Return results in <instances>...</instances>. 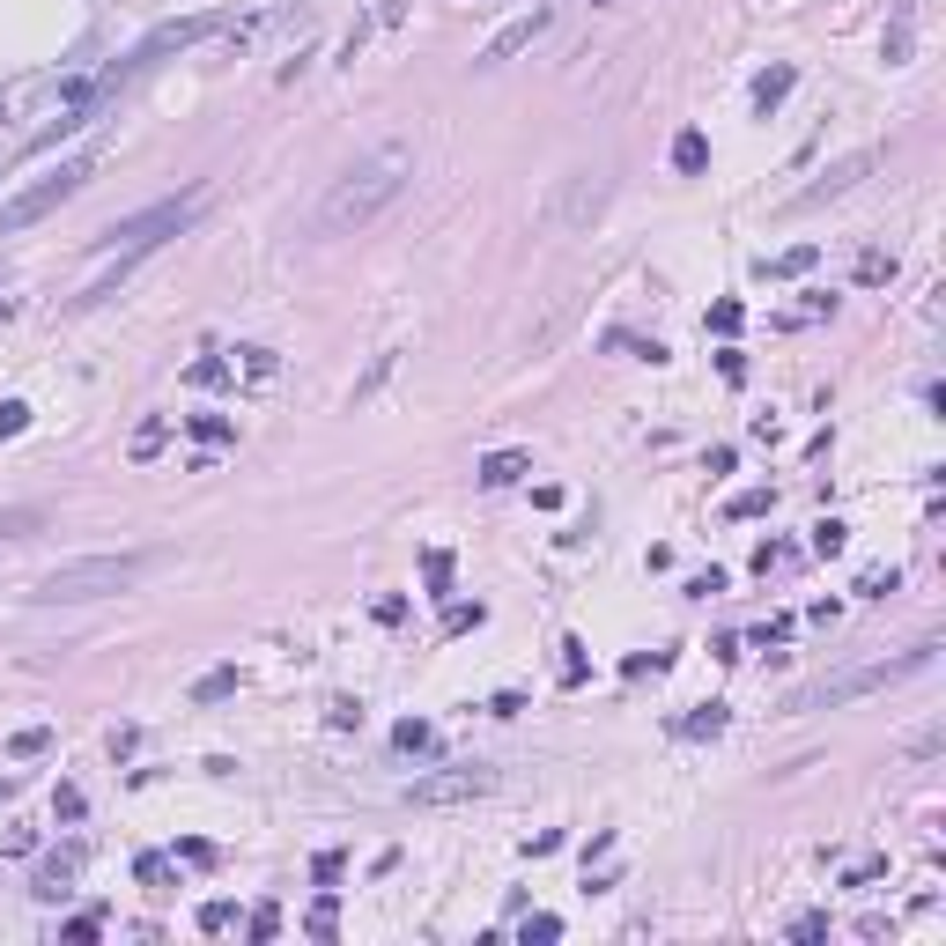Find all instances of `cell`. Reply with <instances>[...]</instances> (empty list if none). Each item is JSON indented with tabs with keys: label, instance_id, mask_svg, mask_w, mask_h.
<instances>
[{
	"label": "cell",
	"instance_id": "cell-1",
	"mask_svg": "<svg viewBox=\"0 0 946 946\" xmlns=\"http://www.w3.org/2000/svg\"><path fill=\"white\" fill-rule=\"evenodd\" d=\"M407 178H414L407 148H377V156L348 163L326 185V200H318V237H348V230H363V222H377L392 200L407 193Z\"/></svg>",
	"mask_w": 946,
	"mask_h": 946
},
{
	"label": "cell",
	"instance_id": "cell-2",
	"mask_svg": "<svg viewBox=\"0 0 946 946\" xmlns=\"http://www.w3.org/2000/svg\"><path fill=\"white\" fill-rule=\"evenodd\" d=\"M148 562L156 555H82V562H60V570H45L30 584V599L37 607H82V599H111V592H134V584L148 577Z\"/></svg>",
	"mask_w": 946,
	"mask_h": 946
},
{
	"label": "cell",
	"instance_id": "cell-3",
	"mask_svg": "<svg viewBox=\"0 0 946 946\" xmlns=\"http://www.w3.org/2000/svg\"><path fill=\"white\" fill-rule=\"evenodd\" d=\"M932 651H939V643H910V651L887 658V666H858V673H843V680L799 688V695H791V710H836V703H858V695H880V688H895V680L924 673V666H932Z\"/></svg>",
	"mask_w": 946,
	"mask_h": 946
},
{
	"label": "cell",
	"instance_id": "cell-4",
	"mask_svg": "<svg viewBox=\"0 0 946 946\" xmlns=\"http://www.w3.org/2000/svg\"><path fill=\"white\" fill-rule=\"evenodd\" d=\"M200 207H207V193L193 185V193H178V200H156V207H141V215L111 222L97 244H104V252H156V244H163V237H178L185 222L200 215Z\"/></svg>",
	"mask_w": 946,
	"mask_h": 946
},
{
	"label": "cell",
	"instance_id": "cell-5",
	"mask_svg": "<svg viewBox=\"0 0 946 946\" xmlns=\"http://www.w3.org/2000/svg\"><path fill=\"white\" fill-rule=\"evenodd\" d=\"M89 170H97V156H67L52 178H37L30 193H15L8 207H0V237H8V230H30V222H45L60 200H74V193L89 185Z\"/></svg>",
	"mask_w": 946,
	"mask_h": 946
},
{
	"label": "cell",
	"instance_id": "cell-6",
	"mask_svg": "<svg viewBox=\"0 0 946 946\" xmlns=\"http://www.w3.org/2000/svg\"><path fill=\"white\" fill-rule=\"evenodd\" d=\"M488 791H496V769L488 762H459V769H437V777H414L407 806H466V799H488Z\"/></svg>",
	"mask_w": 946,
	"mask_h": 946
},
{
	"label": "cell",
	"instance_id": "cell-7",
	"mask_svg": "<svg viewBox=\"0 0 946 946\" xmlns=\"http://www.w3.org/2000/svg\"><path fill=\"white\" fill-rule=\"evenodd\" d=\"M547 23H555V8H547V0H540L533 15H518V23H503V30H496V37L481 45V67H503L510 52H525V45H533V37H540Z\"/></svg>",
	"mask_w": 946,
	"mask_h": 946
},
{
	"label": "cell",
	"instance_id": "cell-8",
	"mask_svg": "<svg viewBox=\"0 0 946 946\" xmlns=\"http://www.w3.org/2000/svg\"><path fill=\"white\" fill-rule=\"evenodd\" d=\"M74 873H82V850H52V858L37 865V887H30V895H37V902H60L67 887H74Z\"/></svg>",
	"mask_w": 946,
	"mask_h": 946
},
{
	"label": "cell",
	"instance_id": "cell-9",
	"mask_svg": "<svg viewBox=\"0 0 946 946\" xmlns=\"http://www.w3.org/2000/svg\"><path fill=\"white\" fill-rule=\"evenodd\" d=\"M791 89H799V67H791V60H777L769 74H754V111L769 119V111H777V104L791 97Z\"/></svg>",
	"mask_w": 946,
	"mask_h": 946
},
{
	"label": "cell",
	"instance_id": "cell-10",
	"mask_svg": "<svg viewBox=\"0 0 946 946\" xmlns=\"http://www.w3.org/2000/svg\"><path fill=\"white\" fill-rule=\"evenodd\" d=\"M865 170H873V156H843L836 170H828L821 185H813V193H799V207H813V200H828V193H850V185L865 178Z\"/></svg>",
	"mask_w": 946,
	"mask_h": 946
},
{
	"label": "cell",
	"instance_id": "cell-11",
	"mask_svg": "<svg viewBox=\"0 0 946 946\" xmlns=\"http://www.w3.org/2000/svg\"><path fill=\"white\" fill-rule=\"evenodd\" d=\"M525 473H533L525 451H488V459H481V481H488V488H518Z\"/></svg>",
	"mask_w": 946,
	"mask_h": 946
},
{
	"label": "cell",
	"instance_id": "cell-12",
	"mask_svg": "<svg viewBox=\"0 0 946 946\" xmlns=\"http://www.w3.org/2000/svg\"><path fill=\"white\" fill-rule=\"evenodd\" d=\"M134 880L148 887V895H170V887H178V865H170L163 850H141V858H134Z\"/></svg>",
	"mask_w": 946,
	"mask_h": 946
},
{
	"label": "cell",
	"instance_id": "cell-13",
	"mask_svg": "<svg viewBox=\"0 0 946 946\" xmlns=\"http://www.w3.org/2000/svg\"><path fill=\"white\" fill-rule=\"evenodd\" d=\"M392 747L400 754H437V725H429V717H400V725H392Z\"/></svg>",
	"mask_w": 946,
	"mask_h": 946
},
{
	"label": "cell",
	"instance_id": "cell-14",
	"mask_svg": "<svg viewBox=\"0 0 946 946\" xmlns=\"http://www.w3.org/2000/svg\"><path fill=\"white\" fill-rule=\"evenodd\" d=\"M813 259H821L813 244H791L784 259H769V267H762V281H799V274H813Z\"/></svg>",
	"mask_w": 946,
	"mask_h": 946
},
{
	"label": "cell",
	"instance_id": "cell-15",
	"mask_svg": "<svg viewBox=\"0 0 946 946\" xmlns=\"http://www.w3.org/2000/svg\"><path fill=\"white\" fill-rule=\"evenodd\" d=\"M37 754H52V725H23V732H8V762H37Z\"/></svg>",
	"mask_w": 946,
	"mask_h": 946
},
{
	"label": "cell",
	"instance_id": "cell-16",
	"mask_svg": "<svg viewBox=\"0 0 946 946\" xmlns=\"http://www.w3.org/2000/svg\"><path fill=\"white\" fill-rule=\"evenodd\" d=\"M304 932H311V939H333V932H340V895H333V887L304 910Z\"/></svg>",
	"mask_w": 946,
	"mask_h": 946
},
{
	"label": "cell",
	"instance_id": "cell-17",
	"mask_svg": "<svg viewBox=\"0 0 946 946\" xmlns=\"http://www.w3.org/2000/svg\"><path fill=\"white\" fill-rule=\"evenodd\" d=\"M230 695H237V666H215L193 680V703H230Z\"/></svg>",
	"mask_w": 946,
	"mask_h": 946
},
{
	"label": "cell",
	"instance_id": "cell-18",
	"mask_svg": "<svg viewBox=\"0 0 946 946\" xmlns=\"http://www.w3.org/2000/svg\"><path fill=\"white\" fill-rule=\"evenodd\" d=\"M185 429H193L200 444H237V422H230V414H185Z\"/></svg>",
	"mask_w": 946,
	"mask_h": 946
},
{
	"label": "cell",
	"instance_id": "cell-19",
	"mask_svg": "<svg viewBox=\"0 0 946 946\" xmlns=\"http://www.w3.org/2000/svg\"><path fill=\"white\" fill-rule=\"evenodd\" d=\"M680 732L688 740H717L725 732V703H695V717H680Z\"/></svg>",
	"mask_w": 946,
	"mask_h": 946
},
{
	"label": "cell",
	"instance_id": "cell-20",
	"mask_svg": "<svg viewBox=\"0 0 946 946\" xmlns=\"http://www.w3.org/2000/svg\"><path fill=\"white\" fill-rule=\"evenodd\" d=\"M703 163H710V141H703V134H695V126H688V134L673 141V170H688V178H695V170H703Z\"/></svg>",
	"mask_w": 946,
	"mask_h": 946
},
{
	"label": "cell",
	"instance_id": "cell-21",
	"mask_svg": "<svg viewBox=\"0 0 946 946\" xmlns=\"http://www.w3.org/2000/svg\"><path fill=\"white\" fill-rule=\"evenodd\" d=\"M185 385H200V392L230 385V363H222V355H200V363H185Z\"/></svg>",
	"mask_w": 946,
	"mask_h": 946
},
{
	"label": "cell",
	"instance_id": "cell-22",
	"mask_svg": "<svg viewBox=\"0 0 946 946\" xmlns=\"http://www.w3.org/2000/svg\"><path fill=\"white\" fill-rule=\"evenodd\" d=\"M193 924H200V932H207V939H222V932H237V902H200V917H193Z\"/></svg>",
	"mask_w": 946,
	"mask_h": 946
},
{
	"label": "cell",
	"instance_id": "cell-23",
	"mask_svg": "<svg viewBox=\"0 0 946 946\" xmlns=\"http://www.w3.org/2000/svg\"><path fill=\"white\" fill-rule=\"evenodd\" d=\"M769 510H777V496H769V488H740V496L725 503V518H769Z\"/></svg>",
	"mask_w": 946,
	"mask_h": 946
},
{
	"label": "cell",
	"instance_id": "cell-24",
	"mask_svg": "<svg viewBox=\"0 0 946 946\" xmlns=\"http://www.w3.org/2000/svg\"><path fill=\"white\" fill-rule=\"evenodd\" d=\"M806 547H813V555H843V547H850V525H843V518H821Z\"/></svg>",
	"mask_w": 946,
	"mask_h": 946
},
{
	"label": "cell",
	"instance_id": "cell-25",
	"mask_svg": "<svg viewBox=\"0 0 946 946\" xmlns=\"http://www.w3.org/2000/svg\"><path fill=\"white\" fill-rule=\"evenodd\" d=\"M481 621H488L481 599H473V607H466V599H451V607H444V636H466V629H481Z\"/></svg>",
	"mask_w": 946,
	"mask_h": 946
},
{
	"label": "cell",
	"instance_id": "cell-26",
	"mask_svg": "<svg viewBox=\"0 0 946 946\" xmlns=\"http://www.w3.org/2000/svg\"><path fill=\"white\" fill-rule=\"evenodd\" d=\"M584 673H592L584 643H577V636H562V688H584Z\"/></svg>",
	"mask_w": 946,
	"mask_h": 946
},
{
	"label": "cell",
	"instance_id": "cell-27",
	"mask_svg": "<svg viewBox=\"0 0 946 946\" xmlns=\"http://www.w3.org/2000/svg\"><path fill=\"white\" fill-rule=\"evenodd\" d=\"M858 281H865V289L895 281V252H858Z\"/></svg>",
	"mask_w": 946,
	"mask_h": 946
},
{
	"label": "cell",
	"instance_id": "cell-28",
	"mask_svg": "<svg viewBox=\"0 0 946 946\" xmlns=\"http://www.w3.org/2000/svg\"><path fill=\"white\" fill-rule=\"evenodd\" d=\"M326 725H333V732H355V725H363V703H355V695H333V703H326Z\"/></svg>",
	"mask_w": 946,
	"mask_h": 946
},
{
	"label": "cell",
	"instance_id": "cell-29",
	"mask_svg": "<svg viewBox=\"0 0 946 946\" xmlns=\"http://www.w3.org/2000/svg\"><path fill=\"white\" fill-rule=\"evenodd\" d=\"M422 577H429V592L444 599V584H451V547H429V555H422Z\"/></svg>",
	"mask_w": 946,
	"mask_h": 946
},
{
	"label": "cell",
	"instance_id": "cell-30",
	"mask_svg": "<svg viewBox=\"0 0 946 946\" xmlns=\"http://www.w3.org/2000/svg\"><path fill=\"white\" fill-rule=\"evenodd\" d=\"M60 939H74V946H89V939H104V917H97V910H82V917H67V924H60Z\"/></svg>",
	"mask_w": 946,
	"mask_h": 946
},
{
	"label": "cell",
	"instance_id": "cell-31",
	"mask_svg": "<svg viewBox=\"0 0 946 946\" xmlns=\"http://www.w3.org/2000/svg\"><path fill=\"white\" fill-rule=\"evenodd\" d=\"M163 444H170V422H141L134 429V459H156Z\"/></svg>",
	"mask_w": 946,
	"mask_h": 946
},
{
	"label": "cell",
	"instance_id": "cell-32",
	"mask_svg": "<svg viewBox=\"0 0 946 946\" xmlns=\"http://www.w3.org/2000/svg\"><path fill=\"white\" fill-rule=\"evenodd\" d=\"M784 562H799V547H784V540H762V547H754V570H784Z\"/></svg>",
	"mask_w": 946,
	"mask_h": 946
},
{
	"label": "cell",
	"instance_id": "cell-33",
	"mask_svg": "<svg viewBox=\"0 0 946 946\" xmlns=\"http://www.w3.org/2000/svg\"><path fill=\"white\" fill-rule=\"evenodd\" d=\"M740 318H747V311L732 304V296H717V304H710V333H725V340H732V333H740Z\"/></svg>",
	"mask_w": 946,
	"mask_h": 946
},
{
	"label": "cell",
	"instance_id": "cell-34",
	"mask_svg": "<svg viewBox=\"0 0 946 946\" xmlns=\"http://www.w3.org/2000/svg\"><path fill=\"white\" fill-rule=\"evenodd\" d=\"M858 592H865V599H887V592H902V570H865V577H858Z\"/></svg>",
	"mask_w": 946,
	"mask_h": 946
},
{
	"label": "cell",
	"instance_id": "cell-35",
	"mask_svg": "<svg viewBox=\"0 0 946 946\" xmlns=\"http://www.w3.org/2000/svg\"><path fill=\"white\" fill-rule=\"evenodd\" d=\"M52 813H60V821H82V813H89V799H82L74 784H60V791H52Z\"/></svg>",
	"mask_w": 946,
	"mask_h": 946
},
{
	"label": "cell",
	"instance_id": "cell-36",
	"mask_svg": "<svg viewBox=\"0 0 946 946\" xmlns=\"http://www.w3.org/2000/svg\"><path fill=\"white\" fill-rule=\"evenodd\" d=\"M244 932H252V939H274V932H281V910H274V902H259V910L244 917Z\"/></svg>",
	"mask_w": 946,
	"mask_h": 946
},
{
	"label": "cell",
	"instance_id": "cell-37",
	"mask_svg": "<svg viewBox=\"0 0 946 946\" xmlns=\"http://www.w3.org/2000/svg\"><path fill=\"white\" fill-rule=\"evenodd\" d=\"M518 939H525V946H533V939H562V917H547V910H540V917H525V924H518Z\"/></svg>",
	"mask_w": 946,
	"mask_h": 946
},
{
	"label": "cell",
	"instance_id": "cell-38",
	"mask_svg": "<svg viewBox=\"0 0 946 946\" xmlns=\"http://www.w3.org/2000/svg\"><path fill=\"white\" fill-rule=\"evenodd\" d=\"M791 939H799V946H813V939H828V917H821V910L791 917Z\"/></svg>",
	"mask_w": 946,
	"mask_h": 946
},
{
	"label": "cell",
	"instance_id": "cell-39",
	"mask_svg": "<svg viewBox=\"0 0 946 946\" xmlns=\"http://www.w3.org/2000/svg\"><path fill=\"white\" fill-rule=\"evenodd\" d=\"M30 429V407L23 400H0V437H23Z\"/></svg>",
	"mask_w": 946,
	"mask_h": 946
},
{
	"label": "cell",
	"instance_id": "cell-40",
	"mask_svg": "<svg viewBox=\"0 0 946 946\" xmlns=\"http://www.w3.org/2000/svg\"><path fill=\"white\" fill-rule=\"evenodd\" d=\"M717 377H725V385H747V355L740 348H717Z\"/></svg>",
	"mask_w": 946,
	"mask_h": 946
},
{
	"label": "cell",
	"instance_id": "cell-41",
	"mask_svg": "<svg viewBox=\"0 0 946 946\" xmlns=\"http://www.w3.org/2000/svg\"><path fill=\"white\" fill-rule=\"evenodd\" d=\"M311 873H318V887H333L340 873H348V858H340V850H318V858H311Z\"/></svg>",
	"mask_w": 946,
	"mask_h": 946
},
{
	"label": "cell",
	"instance_id": "cell-42",
	"mask_svg": "<svg viewBox=\"0 0 946 946\" xmlns=\"http://www.w3.org/2000/svg\"><path fill=\"white\" fill-rule=\"evenodd\" d=\"M237 355H244V370H252V377H274V370H281L274 348H237Z\"/></svg>",
	"mask_w": 946,
	"mask_h": 946
},
{
	"label": "cell",
	"instance_id": "cell-43",
	"mask_svg": "<svg viewBox=\"0 0 946 946\" xmlns=\"http://www.w3.org/2000/svg\"><path fill=\"white\" fill-rule=\"evenodd\" d=\"M377 621H385V629H400V621H407V599L400 592H385V599H377V607H370Z\"/></svg>",
	"mask_w": 946,
	"mask_h": 946
},
{
	"label": "cell",
	"instance_id": "cell-44",
	"mask_svg": "<svg viewBox=\"0 0 946 946\" xmlns=\"http://www.w3.org/2000/svg\"><path fill=\"white\" fill-rule=\"evenodd\" d=\"M791 636V614H777V621H762V629H754V651H769V643H784Z\"/></svg>",
	"mask_w": 946,
	"mask_h": 946
},
{
	"label": "cell",
	"instance_id": "cell-45",
	"mask_svg": "<svg viewBox=\"0 0 946 946\" xmlns=\"http://www.w3.org/2000/svg\"><path fill=\"white\" fill-rule=\"evenodd\" d=\"M887 873V858H865V865H850V873H843V887H873Z\"/></svg>",
	"mask_w": 946,
	"mask_h": 946
},
{
	"label": "cell",
	"instance_id": "cell-46",
	"mask_svg": "<svg viewBox=\"0 0 946 946\" xmlns=\"http://www.w3.org/2000/svg\"><path fill=\"white\" fill-rule=\"evenodd\" d=\"M178 858H185V865H215V843H200V836H185V843H178Z\"/></svg>",
	"mask_w": 946,
	"mask_h": 946
},
{
	"label": "cell",
	"instance_id": "cell-47",
	"mask_svg": "<svg viewBox=\"0 0 946 946\" xmlns=\"http://www.w3.org/2000/svg\"><path fill=\"white\" fill-rule=\"evenodd\" d=\"M710 592H725V570H703V577H688V599H710Z\"/></svg>",
	"mask_w": 946,
	"mask_h": 946
},
{
	"label": "cell",
	"instance_id": "cell-48",
	"mask_svg": "<svg viewBox=\"0 0 946 946\" xmlns=\"http://www.w3.org/2000/svg\"><path fill=\"white\" fill-rule=\"evenodd\" d=\"M23 525H37V510H0V533H23Z\"/></svg>",
	"mask_w": 946,
	"mask_h": 946
},
{
	"label": "cell",
	"instance_id": "cell-49",
	"mask_svg": "<svg viewBox=\"0 0 946 946\" xmlns=\"http://www.w3.org/2000/svg\"><path fill=\"white\" fill-rule=\"evenodd\" d=\"M8 311H15V296H8V289H0V326H8Z\"/></svg>",
	"mask_w": 946,
	"mask_h": 946
},
{
	"label": "cell",
	"instance_id": "cell-50",
	"mask_svg": "<svg viewBox=\"0 0 946 946\" xmlns=\"http://www.w3.org/2000/svg\"><path fill=\"white\" fill-rule=\"evenodd\" d=\"M0 799H15V777H0Z\"/></svg>",
	"mask_w": 946,
	"mask_h": 946
}]
</instances>
